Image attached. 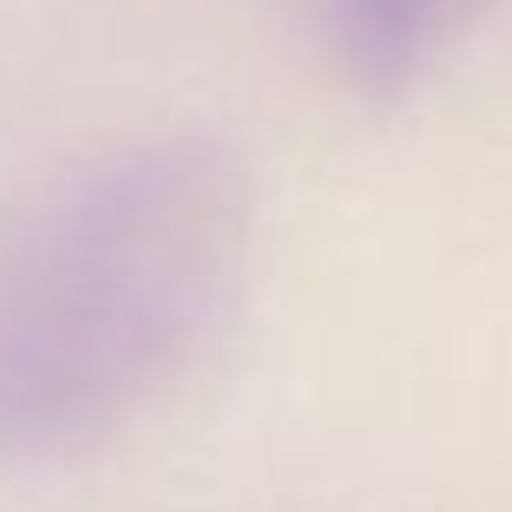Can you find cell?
I'll use <instances>...</instances> for the list:
<instances>
[{
    "label": "cell",
    "instance_id": "6da1fadb",
    "mask_svg": "<svg viewBox=\"0 0 512 512\" xmlns=\"http://www.w3.org/2000/svg\"><path fill=\"white\" fill-rule=\"evenodd\" d=\"M256 191L204 132L79 165L0 224V467L73 460L145 421L217 348Z\"/></svg>",
    "mask_w": 512,
    "mask_h": 512
},
{
    "label": "cell",
    "instance_id": "7a4b0ae2",
    "mask_svg": "<svg viewBox=\"0 0 512 512\" xmlns=\"http://www.w3.org/2000/svg\"><path fill=\"white\" fill-rule=\"evenodd\" d=\"M480 14V0H329L335 60L368 99H401Z\"/></svg>",
    "mask_w": 512,
    "mask_h": 512
}]
</instances>
